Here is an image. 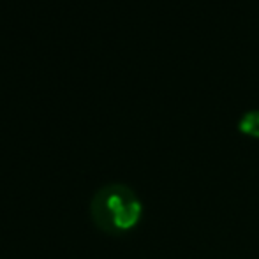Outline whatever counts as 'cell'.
Segmentation results:
<instances>
[{
    "label": "cell",
    "instance_id": "7a4b0ae2",
    "mask_svg": "<svg viewBox=\"0 0 259 259\" xmlns=\"http://www.w3.org/2000/svg\"><path fill=\"white\" fill-rule=\"evenodd\" d=\"M240 131L249 136L259 138V109H254V111H249L242 116L240 120Z\"/></svg>",
    "mask_w": 259,
    "mask_h": 259
},
{
    "label": "cell",
    "instance_id": "6da1fadb",
    "mask_svg": "<svg viewBox=\"0 0 259 259\" xmlns=\"http://www.w3.org/2000/svg\"><path fill=\"white\" fill-rule=\"evenodd\" d=\"M143 203L125 184H106L97 189L90 201V217L106 235H125L141 221Z\"/></svg>",
    "mask_w": 259,
    "mask_h": 259
}]
</instances>
